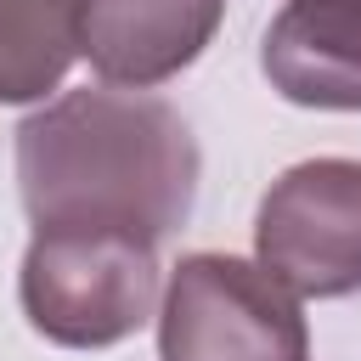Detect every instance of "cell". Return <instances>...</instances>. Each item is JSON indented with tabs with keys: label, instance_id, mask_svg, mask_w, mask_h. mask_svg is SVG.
<instances>
[{
	"label": "cell",
	"instance_id": "1",
	"mask_svg": "<svg viewBox=\"0 0 361 361\" xmlns=\"http://www.w3.org/2000/svg\"><path fill=\"white\" fill-rule=\"evenodd\" d=\"M17 192L34 226L169 237L197 197L186 118L135 90H68L17 124Z\"/></svg>",
	"mask_w": 361,
	"mask_h": 361
},
{
	"label": "cell",
	"instance_id": "2",
	"mask_svg": "<svg viewBox=\"0 0 361 361\" xmlns=\"http://www.w3.org/2000/svg\"><path fill=\"white\" fill-rule=\"evenodd\" d=\"M158 243L102 226H34L23 254V316L62 350H107L130 338L158 299Z\"/></svg>",
	"mask_w": 361,
	"mask_h": 361
},
{
	"label": "cell",
	"instance_id": "3",
	"mask_svg": "<svg viewBox=\"0 0 361 361\" xmlns=\"http://www.w3.org/2000/svg\"><path fill=\"white\" fill-rule=\"evenodd\" d=\"M158 361H310L299 293L237 254H186L164 288Z\"/></svg>",
	"mask_w": 361,
	"mask_h": 361
},
{
	"label": "cell",
	"instance_id": "4",
	"mask_svg": "<svg viewBox=\"0 0 361 361\" xmlns=\"http://www.w3.org/2000/svg\"><path fill=\"white\" fill-rule=\"evenodd\" d=\"M254 248L299 299H344L361 288V158H310L271 180Z\"/></svg>",
	"mask_w": 361,
	"mask_h": 361
},
{
	"label": "cell",
	"instance_id": "5",
	"mask_svg": "<svg viewBox=\"0 0 361 361\" xmlns=\"http://www.w3.org/2000/svg\"><path fill=\"white\" fill-rule=\"evenodd\" d=\"M226 0H85V56L107 85H164L203 56Z\"/></svg>",
	"mask_w": 361,
	"mask_h": 361
},
{
	"label": "cell",
	"instance_id": "6",
	"mask_svg": "<svg viewBox=\"0 0 361 361\" xmlns=\"http://www.w3.org/2000/svg\"><path fill=\"white\" fill-rule=\"evenodd\" d=\"M259 68L299 107L361 113V0H288L265 28Z\"/></svg>",
	"mask_w": 361,
	"mask_h": 361
},
{
	"label": "cell",
	"instance_id": "7",
	"mask_svg": "<svg viewBox=\"0 0 361 361\" xmlns=\"http://www.w3.org/2000/svg\"><path fill=\"white\" fill-rule=\"evenodd\" d=\"M85 56V0H0V102H39Z\"/></svg>",
	"mask_w": 361,
	"mask_h": 361
}]
</instances>
